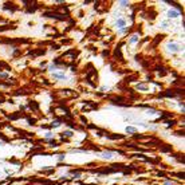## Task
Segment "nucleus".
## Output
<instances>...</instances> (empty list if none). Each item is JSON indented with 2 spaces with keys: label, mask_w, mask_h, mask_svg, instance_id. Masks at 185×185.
<instances>
[{
  "label": "nucleus",
  "mask_w": 185,
  "mask_h": 185,
  "mask_svg": "<svg viewBox=\"0 0 185 185\" xmlns=\"http://www.w3.org/2000/svg\"><path fill=\"white\" fill-rule=\"evenodd\" d=\"M169 18H176V16H178V12L177 11H169Z\"/></svg>",
  "instance_id": "1"
},
{
  "label": "nucleus",
  "mask_w": 185,
  "mask_h": 185,
  "mask_svg": "<svg viewBox=\"0 0 185 185\" xmlns=\"http://www.w3.org/2000/svg\"><path fill=\"white\" fill-rule=\"evenodd\" d=\"M117 26H118V27H121V28H122V27L125 26V20H123V19H119V20L117 21Z\"/></svg>",
  "instance_id": "2"
},
{
  "label": "nucleus",
  "mask_w": 185,
  "mask_h": 185,
  "mask_svg": "<svg viewBox=\"0 0 185 185\" xmlns=\"http://www.w3.org/2000/svg\"><path fill=\"white\" fill-rule=\"evenodd\" d=\"M169 48H170V50H173V51H178L180 50L177 44H169Z\"/></svg>",
  "instance_id": "3"
},
{
  "label": "nucleus",
  "mask_w": 185,
  "mask_h": 185,
  "mask_svg": "<svg viewBox=\"0 0 185 185\" xmlns=\"http://www.w3.org/2000/svg\"><path fill=\"white\" fill-rule=\"evenodd\" d=\"M137 88H138V90H142V91H146L147 90V87L145 85H137Z\"/></svg>",
  "instance_id": "4"
},
{
  "label": "nucleus",
  "mask_w": 185,
  "mask_h": 185,
  "mask_svg": "<svg viewBox=\"0 0 185 185\" xmlns=\"http://www.w3.org/2000/svg\"><path fill=\"white\" fill-rule=\"evenodd\" d=\"M54 77H55V78H60V79H66L64 74H54Z\"/></svg>",
  "instance_id": "5"
},
{
  "label": "nucleus",
  "mask_w": 185,
  "mask_h": 185,
  "mask_svg": "<svg viewBox=\"0 0 185 185\" xmlns=\"http://www.w3.org/2000/svg\"><path fill=\"white\" fill-rule=\"evenodd\" d=\"M126 131H128V133H134L136 129H134V128H126Z\"/></svg>",
  "instance_id": "6"
},
{
  "label": "nucleus",
  "mask_w": 185,
  "mask_h": 185,
  "mask_svg": "<svg viewBox=\"0 0 185 185\" xmlns=\"http://www.w3.org/2000/svg\"><path fill=\"white\" fill-rule=\"evenodd\" d=\"M63 134H64V136H67V137H71L74 133H71V131H70V130H67V131H64Z\"/></svg>",
  "instance_id": "7"
},
{
  "label": "nucleus",
  "mask_w": 185,
  "mask_h": 185,
  "mask_svg": "<svg viewBox=\"0 0 185 185\" xmlns=\"http://www.w3.org/2000/svg\"><path fill=\"white\" fill-rule=\"evenodd\" d=\"M137 40H138V36H133V38L130 39V43H136Z\"/></svg>",
  "instance_id": "8"
},
{
  "label": "nucleus",
  "mask_w": 185,
  "mask_h": 185,
  "mask_svg": "<svg viewBox=\"0 0 185 185\" xmlns=\"http://www.w3.org/2000/svg\"><path fill=\"white\" fill-rule=\"evenodd\" d=\"M27 121H28V123H29V125H34V123H35V119H34V118H28V119H27Z\"/></svg>",
  "instance_id": "9"
},
{
  "label": "nucleus",
  "mask_w": 185,
  "mask_h": 185,
  "mask_svg": "<svg viewBox=\"0 0 185 185\" xmlns=\"http://www.w3.org/2000/svg\"><path fill=\"white\" fill-rule=\"evenodd\" d=\"M103 157H106V158H111L113 156L110 154V153H103Z\"/></svg>",
  "instance_id": "10"
},
{
  "label": "nucleus",
  "mask_w": 185,
  "mask_h": 185,
  "mask_svg": "<svg viewBox=\"0 0 185 185\" xmlns=\"http://www.w3.org/2000/svg\"><path fill=\"white\" fill-rule=\"evenodd\" d=\"M0 77H1V78H7L8 75L7 74H1V72H0Z\"/></svg>",
  "instance_id": "11"
}]
</instances>
